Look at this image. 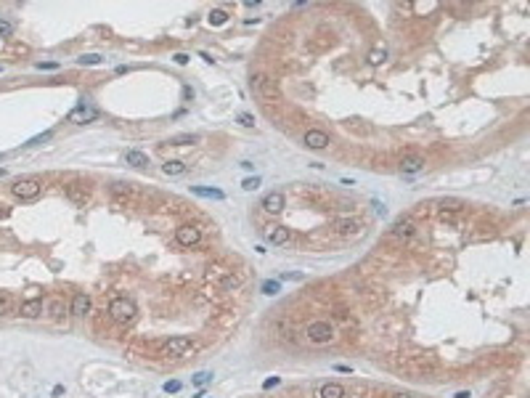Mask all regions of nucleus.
Wrapping results in <instances>:
<instances>
[{
	"mask_svg": "<svg viewBox=\"0 0 530 398\" xmlns=\"http://www.w3.org/2000/svg\"><path fill=\"white\" fill-rule=\"evenodd\" d=\"M250 88H252V93L260 101H278V96H281V88H278V83L270 75H263V72H257V75H252V80H250Z\"/></svg>",
	"mask_w": 530,
	"mask_h": 398,
	"instance_id": "nucleus-1",
	"label": "nucleus"
},
{
	"mask_svg": "<svg viewBox=\"0 0 530 398\" xmlns=\"http://www.w3.org/2000/svg\"><path fill=\"white\" fill-rule=\"evenodd\" d=\"M196 350V343L188 340V337H170L159 345V356L162 358H183V356H191Z\"/></svg>",
	"mask_w": 530,
	"mask_h": 398,
	"instance_id": "nucleus-2",
	"label": "nucleus"
},
{
	"mask_svg": "<svg viewBox=\"0 0 530 398\" xmlns=\"http://www.w3.org/2000/svg\"><path fill=\"white\" fill-rule=\"evenodd\" d=\"M135 313H138V308H135V303L130 297H114L109 303V316H112L117 324H130V321H135Z\"/></svg>",
	"mask_w": 530,
	"mask_h": 398,
	"instance_id": "nucleus-3",
	"label": "nucleus"
},
{
	"mask_svg": "<svg viewBox=\"0 0 530 398\" xmlns=\"http://www.w3.org/2000/svg\"><path fill=\"white\" fill-rule=\"evenodd\" d=\"M40 191H43V183L38 178H21V181H16L14 186H11V194H14L16 199H24V202L38 199Z\"/></svg>",
	"mask_w": 530,
	"mask_h": 398,
	"instance_id": "nucleus-4",
	"label": "nucleus"
},
{
	"mask_svg": "<svg viewBox=\"0 0 530 398\" xmlns=\"http://www.w3.org/2000/svg\"><path fill=\"white\" fill-rule=\"evenodd\" d=\"M305 335H308V340L315 343V345H324L329 343L334 337V326L329 324V321H313L308 329H305Z\"/></svg>",
	"mask_w": 530,
	"mask_h": 398,
	"instance_id": "nucleus-5",
	"label": "nucleus"
},
{
	"mask_svg": "<svg viewBox=\"0 0 530 398\" xmlns=\"http://www.w3.org/2000/svg\"><path fill=\"white\" fill-rule=\"evenodd\" d=\"M66 120H69V122H75V125L96 122V120H98V109H96V107H90V104H80V107H75L72 112H69Z\"/></svg>",
	"mask_w": 530,
	"mask_h": 398,
	"instance_id": "nucleus-6",
	"label": "nucleus"
},
{
	"mask_svg": "<svg viewBox=\"0 0 530 398\" xmlns=\"http://www.w3.org/2000/svg\"><path fill=\"white\" fill-rule=\"evenodd\" d=\"M199 239H202V231H199L196 226H178L175 228V242L181 244V247H194V244H199Z\"/></svg>",
	"mask_w": 530,
	"mask_h": 398,
	"instance_id": "nucleus-7",
	"label": "nucleus"
},
{
	"mask_svg": "<svg viewBox=\"0 0 530 398\" xmlns=\"http://www.w3.org/2000/svg\"><path fill=\"white\" fill-rule=\"evenodd\" d=\"M363 223L358 218H337L334 220V231L339 234V237H356V234H361Z\"/></svg>",
	"mask_w": 530,
	"mask_h": 398,
	"instance_id": "nucleus-8",
	"label": "nucleus"
},
{
	"mask_svg": "<svg viewBox=\"0 0 530 398\" xmlns=\"http://www.w3.org/2000/svg\"><path fill=\"white\" fill-rule=\"evenodd\" d=\"M302 141L308 149H326L329 146V133L326 130H318V127H310V130H305Z\"/></svg>",
	"mask_w": 530,
	"mask_h": 398,
	"instance_id": "nucleus-9",
	"label": "nucleus"
},
{
	"mask_svg": "<svg viewBox=\"0 0 530 398\" xmlns=\"http://www.w3.org/2000/svg\"><path fill=\"white\" fill-rule=\"evenodd\" d=\"M64 194H66L69 202H75V205H88V199H90V191L82 183H66Z\"/></svg>",
	"mask_w": 530,
	"mask_h": 398,
	"instance_id": "nucleus-10",
	"label": "nucleus"
},
{
	"mask_svg": "<svg viewBox=\"0 0 530 398\" xmlns=\"http://www.w3.org/2000/svg\"><path fill=\"white\" fill-rule=\"evenodd\" d=\"M133 194H135V189L130 183H114L112 186V199H114V205H127L133 199Z\"/></svg>",
	"mask_w": 530,
	"mask_h": 398,
	"instance_id": "nucleus-11",
	"label": "nucleus"
},
{
	"mask_svg": "<svg viewBox=\"0 0 530 398\" xmlns=\"http://www.w3.org/2000/svg\"><path fill=\"white\" fill-rule=\"evenodd\" d=\"M263 210H265V213H270V215L281 213V210H284V194H281V191H270V194H265V199H263Z\"/></svg>",
	"mask_w": 530,
	"mask_h": 398,
	"instance_id": "nucleus-12",
	"label": "nucleus"
},
{
	"mask_svg": "<svg viewBox=\"0 0 530 398\" xmlns=\"http://www.w3.org/2000/svg\"><path fill=\"white\" fill-rule=\"evenodd\" d=\"M424 165H427V162H424L421 154H406L403 159L398 162V168L403 173H419V170H424Z\"/></svg>",
	"mask_w": 530,
	"mask_h": 398,
	"instance_id": "nucleus-13",
	"label": "nucleus"
},
{
	"mask_svg": "<svg viewBox=\"0 0 530 398\" xmlns=\"http://www.w3.org/2000/svg\"><path fill=\"white\" fill-rule=\"evenodd\" d=\"M289 228H284V226H268L265 228V239L270 242V244H287L289 242Z\"/></svg>",
	"mask_w": 530,
	"mask_h": 398,
	"instance_id": "nucleus-14",
	"label": "nucleus"
},
{
	"mask_svg": "<svg viewBox=\"0 0 530 398\" xmlns=\"http://www.w3.org/2000/svg\"><path fill=\"white\" fill-rule=\"evenodd\" d=\"M416 234V223L414 220H398V223L393 226V237L395 239H411Z\"/></svg>",
	"mask_w": 530,
	"mask_h": 398,
	"instance_id": "nucleus-15",
	"label": "nucleus"
},
{
	"mask_svg": "<svg viewBox=\"0 0 530 398\" xmlns=\"http://www.w3.org/2000/svg\"><path fill=\"white\" fill-rule=\"evenodd\" d=\"M88 311H90V295L77 292L75 300H72V316H85Z\"/></svg>",
	"mask_w": 530,
	"mask_h": 398,
	"instance_id": "nucleus-16",
	"label": "nucleus"
},
{
	"mask_svg": "<svg viewBox=\"0 0 530 398\" xmlns=\"http://www.w3.org/2000/svg\"><path fill=\"white\" fill-rule=\"evenodd\" d=\"M125 162H127V165H133V168H146L149 157L144 154V151H138V149H127L125 151Z\"/></svg>",
	"mask_w": 530,
	"mask_h": 398,
	"instance_id": "nucleus-17",
	"label": "nucleus"
},
{
	"mask_svg": "<svg viewBox=\"0 0 530 398\" xmlns=\"http://www.w3.org/2000/svg\"><path fill=\"white\" fill-rule=\"evenodd\" d=\"M218 284L226 287V289H236V287L241 284V276L233 274V271H220V274H218Z\"/></svg>",
	"mask_w": 530,
	"mask_h": 398,
	"instance_id": "nucleus-18",
	"label": "nucleus"
},
{
	"mask_svg": "<svg viewBox=\"0 0 530 398\" xmlns=\"http://www.w3.org/2000/svg\"><path fill=\"white\" fill-rule=\"evenodd\" d=\"M318 398H345V388L339 382H326L321 390H318Z\"/></svg>",
	"mask_w": 530,
	"mask_h": 398,
	"instance_id": "nucleus-19",
	"label": "nucleus"
},
{
	"mask_svg": "<svg viewBox=\"0 0 530 398\" xmlns=\"http://www.w3.org/2000/svg\"><path fill=\"white\" fill-rule=\"evenodd\" d=\"M40 313H43V300H27V303H21V316H24V319H38Z\"/></svg>",
	"mask_w": 530,
	"mask_h": 398,
	"instance_id": "nucleus-20",
	"label": "nucleus"
},
{
	"mask_svg": "<svg viewBox=\"0 0 530 398\" xmlns=\"http://www.w3.org/2000/svg\"><path fill=\"white\" fill-rule=\"evenodd\" d=\"M16 311V300L11 292H0V316H11Z\"/></svg>",
	"mask_w": 530,
	"mask_h": 398,
	"instance_id": "nucleus-21",
	"label": "nucleus"
},
{
	"mask_svg": "<svg viewBox=\"0 0 530 398\" xmlns=\"http://www.w3.org/2000/svg\"><path fill=\"white\" fill-rule=\"evenodd\" d=\"M186 170H188V168L183 165L181 159H167V162L162 165V173H164V175H183Z\"/></svg>",
	"mask_w": 530,
	"mask_h": 398,
	"instance_id": "nucleus-22",
	"label": "nucleus"
},
{
	"mask_svg": "<svg viewBox=\"0 0 530 398\" xmlns=\"http://www.w3.org/2000/svg\"><path fill=\"white\" fill-rule=\"evenodd\" d=\"M167 144H170V146H188V144H199V136H196V133H181V136H172Z\"/></svg>",
	"mask_w": 530,
	"mask_h": 398,
	"instance_id": "nucleus-23",
	"label": "nucleus"
},
{
	"mask_svg": "<svg viewBox=\"0 0 530 398\" xmlns=\"http://www.w3.org/2000/svg\"><path fill=\"white\" fill-rule=\"evenodd\" d=\"M191 191L196 196H207V199H226V194H223L220 189H204V186H191Z\"/></svg>",
	"mask_w": 530,
	"mask_h": 398,
	"instance_id": "nucleus-24",
	"label": "nucleus"
},
{
	"mask_svg": "<svg viewBox=\"0 0 530 398\" xmlns=\"http://www.w3.org/2000/svg\"><path fill=\"white\" fill-rule=\"evenodd\" d=\"M207 21H209L212 27H220V24H226V21H228V14H226L223 8H215V11H212V14L207 16Z\"/></svg>",
	"mask_w": 530,
	"mask_h": 398,
	"instance_id": "nucleus-25",
	"label": "nucleus"
},
{
	"mask_svg": "<svg viewBox=\"0 0 530 398\" xmlns=\"http://www.w3.org/2000/svg\"><path fill=\"white\" fill-rule=\"evenodd\" d=\"M103 58L98 56V53H82L80 58H77V64L80 67H96V64H101Z\"/></svg>",
	"mask_w": 530,
	"mask_h": 398,
	"instance_id": "nucleus-26",
	"label": "nucleus"
},
{
	"mask_svg": "<svg viewBox=\"0 0 530 398\" xmlns=\"http://www.w3.org/2000/svg\"><path fill=\"white\" fill-rule=\"evenodd\" d=\"M462 207H464V202H458V199H443V202H440L443 215H445V213H458Z\"/></svg>",
	"mask_w": 530,
	"mask_h": 398,
	"instance_id": "nucleus-27",
	"label": "nucleus"
},
{
	"mask_svg": "<svg viewBox=\"0 0 530 398\" xmlns=\"http://www.w3.org/2000/svg\"><path fill=\"white\" fill-rule=\"evenodd\" d=\"M387 58V51L384 48H374L371 53H369V64H374V67H379L382 61Z\"/></svg>",
	"mask_w": 530,
	"mask_h": 398,
	"instance_id": "nucleus-28",
	"label": "nucleus"
},
{
	"mask_svg": "<svg viewBox=\"0 0 530 398\" xmlns=\"http://www.w3.org/2000/svg\"><path fill=\"white\" fill-rule=\"evenodd\" d=\"M48 311H51V316H53V319H58V316L64 313V303H61V300H51Z\"/></svg>",
	"mask_w": 530,
	"mask_h": 398,
	"instance_id": "nucleus-29",
	"label": "nucleus"
},
{
	"mask_svg": "<svg viewBox=\"0 0 530 398\" xmlns=\"http://www.w3.org/2000/svg\"><path fill=\"white\" fill-rule=\"evenodd\" d=\"M236 120H239V125H244V127H255V117H252L250 112H241Z\"/></svg>",
	"mask_w": 530,
	"mask_h": 398,
	"instance_id": "nucleus-30",
	"label": "nucleus"
},
{
	"mask_svg": "<svg viewBox=\"0 0 530 398\" xmlns=\"http://www.w3.org/2000/svg\"><path fill=\"white\" fill-rule=\"evenodd\" d=\"M241 189H244V191H255V189H260V178H257V175H255V178H246V181L241 183Z\"/></svg>",
	"mask_w": 530,
	"mask_h": 398,
	"instance_id": "nucleus-31",
	"label": "nucleus"
},
{
	"mask_svg": "<svg viewBox=\"0 0 530 398\" xmlns=\"http://www.w3.org/2000/svg\"><path fill=\"white\" fill-rule=\"evenodd\" d=\"M11 32H14V24L6 19H0V38H11Z\"/></svg>",
	"mask_w": 530,
	"mask_h": 398,
	"instance_id": "nucleus-32",
	"label": "nucleus"
},
{
	"mask_svg": "<svg viewBox=\"0 0 530 398\" xmlns=\"http://www.w3.org/2000/svg\"><path fill=\"white\" fill-rule=\"evenodd\" d=\"M438 3H414V11L416 14H427V11H435Z\"/></svg>",
	"mask_w": 530,
	"mask_h": 398,
	"instance_id": "nucleus-33",
	"label": "nucleus"
},
{
	"mask_svg": "<svg viewBox=\"0 0 530 398\" xmlns=\"http://www.w3.org/2000/svg\"><path fill=\"white\" fill-rule=\"evenodd\" d=\"M278 289H281L278 282H265V284H263V292H265V295H276Z\"/></svg>",
	"mask_w": 530,
	"mask_h": 398,
	"instance_id": "nucleus-34",
	"label": "nucleus"
},
{
	"mask_svg": "<svg viewBox=\"0 0 530 398\" xmlns=\"http://www.w3.org/2000/svg\"><path fill=\"white\" fill-rule=\"evenodd\" d=\"M209 377H212L209 372H199L196 377H194V385H207V382H209Z\"/></svg>",
	"mask_w": 530,
	"mask_h": 398,
	"instance_id": "nucleus-35",
	"label": "nucleus"
},
{
	"mask_svg": "<svg viewBox=\"0 0 530 398\" xmlns=\"http://www.w3.org/2000/svg\"><path fill=\"white\" fill-rule=\"evenodd\" d=\"M51 138H53V133L48 130V133H43V136H38V138H32V141H29V146H34V144H43V141H51Z\"/></svg>",
	"mask_w": 530,
	"mask_h": 398,
	"instance_id": "nucleus-36",
	"label": "nucleus"
},
{
	"mask_svg": "<svg viewBox=\"0 0 530 398\" xmlns=\"http://www.w3.org/2000/svg\"><path fill=\"white\" fill-rule=\"evenodd\" d=\"M181 390V382H164V393H178Z\"/></svg>",
	"mask_w": 530,
	"mask_h": 398,
	"instance_id": "nucleus-37",
	"label": "nucleus"
},
{
	"mask_svg": "<svg viewBox=\"0 0 530 398\" xmlns=\"http://www.w3.org/2000/svg\"><path fill=\"white\" fill-rule=\"evenodd\" d=\"M172 58H175V61H178V64H188V56H186V53H175Z\"/></svg>",
	"mask_w": 530,
	"mask_h": 398,
	"instance_id": "nucleus-38",
	"label": "nucleus"
},
{
	"mask_svg": "<svg viewBox=\"0 0 530 398\" xmlns=\"http://www.w3.org/2000/svg\"><path fill=\"white\" fill-rule=\"evenodd\" d=\"M183 96H186V98H194V88L186 85V88H183Z\"/></svg>",
	"mask_w": 530,
	"mask_h": 398,
	"instance_id": "nucleus-39",
	"label": "nucleus"
},
{
	"mask_svg": "<svg viewBox=\"0 0 530 398\" xmlns=\"http://www.w3.org/2000/svg\"><path fill=\"white\" fill-rule=\"evenodd\" d=\"M56 67H58V64H53V61H51V64H43V61L38 64V69H56Z\"/></svg>",
	"mask_w": 530,
	"mask_h": 398,
	"instance_id": "nucleus-40",
	"label": "nucleus"
},
{
	"mask_svg": "<svg viewBox=\"0 0 530 398\" xmlns=\"http://www.w3.org/2000/svg\"><path fill=\"white\" fill-rule=\"evenodd\" d=\"M393 398H416V395H411V393H393Z\"/></svg>",
	"mask_w": 530,
	"mask_h": 398,
	"instance_id": "nucleus-41",
	"label": "nucleus"
},
{
	"mask_svg": "<svg viewBox=\"0 0 530 398\" xmlns=\"http://www.w3.org/2000/svg\"><path fill=\"white\" fill-rule=\"evenodd\" d=\"M273 385H278V377H270V380L265 382V388H273Z\"/></svg>",
	"mask_w": 530,
	"mask_h": 398,
	"instance_id": "nucleus-42",
	"label": "nucleus"
},
{
	"mask_svg": "<svg viewBox=\"0 0 530 398\" xmlns=\"http://www.w3.org/2000/svg\"><path fill=\"white\" fill-rule=\"evenodd\" d=\"M456 398H469V393H464V390H462V393H456Z\"/></svg>",
	"mask_w": 530,
	"mask_h": 398,
	"instance_id": "nucleus-43",
	"label": "nucleus"
},
{
	"mask_svg": "<svg viewBox=\"0 0 530 398\" xmlns=\"http://www.w3.org/2000/svg\"><path fill=\"white\" fill-rule=\"evenodd\" d=\"M0 72H3V67H0Z\"/></svg>",
	"mask_w": 530,
	"mask_h": 398,
	"instance_id": "nucleus-44",
	"label": "nucleus"
}]
</instances>
